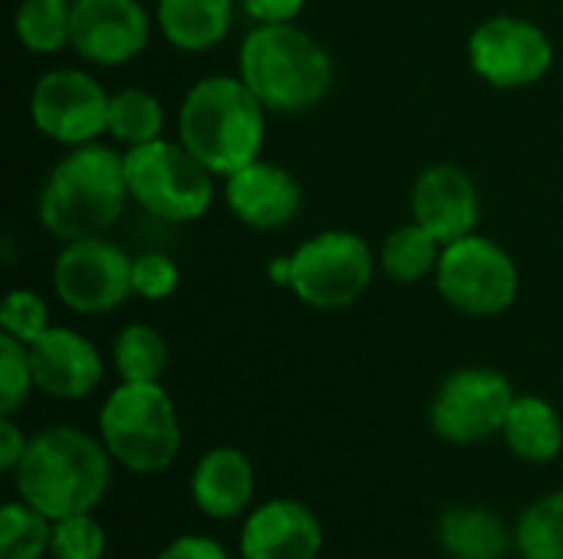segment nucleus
I'll list each match as a JSON object with an SVG mask.
<instances>
[{
	"mask_svg": "<svg viewBox=\"0 0 563 559\" xmlns=\"http://www.w3.org/2000/svg\"><path fill=\"white\" fill-rule=\"evenodd\" d=\"M439 297L472 320H492L515 306L521 290V273L515 257L485 234H465L445 244L435 267Z\"/></svg>",
	"mask_w": 563,
	"mask_h": 559,
	"instance_id": "obj_8",
	"label": "nucleus"
},
{
	"mask_svg": "<svg viewBox=\"0 0 563 559\" xmlns=\"http://www.w3.org/2000/svg\"><path fill=\"white\" fill-rule=\"evenodd\" d=\"M99 438L132 474H158L181 451V422L162 382H119L99 409Z\"/></svg>",
	"mask_w": 563,
	"mask_h": 559,
	"instance_id": "obj_5",
	"label": "nucleus"
},
{
	"mask_svg": "<svg viewBox=\"0 0 563 559\" xmlns=\"http://www.w3.org/2000/svg\"><path fill=\"white\" fill-rule=\"evenodd\" d=\"M152 16L142 0H73L69 49L92 66L119 69L145 53Z\"/></svg>",
	"mask_w": 563,
	"mask_h": 559,
	"instance_id": "obj_13",
	"label": "nucleus"
},
{
	"mask_svg": "<svg viewBox=\"0 0 563 559\" xmlns=\"http://www.w3.org/2000/svg\"><path fill=\"white\" fill-rule=\"evenodd\" d=\"M238 0H155L158 33L181 53L221 46L234 26Z\"/></svg>",
	"mask_w": 563,
	"mask_h": 559,
	"instance_id": "obj_19",
	"label": "nucleus"
},
{
	"mask_svg": "<svg viewBox=\"0 0 563 559\" xmlns=\"http://www.w3.org/2000/svg\"><path fill=\"white\" fill-rule=\"evenodd\" d=\"M238 76L274 115L320 105L336 79L330 49L297 23H254L238 46Z\"/></svg>",
	"mask_w": 563,
	"mask_h": 559,
	"instance_id": "obj_4",
	"label": "nucleus"
},
{
	"mask_svg": "<svg viewBox=\"0 0 563 559\" xmlns=\"http://www.w3.org/2000/svg\"><path fill=\"white\" fill-rule=\"evenodd\" d=\"M290 254H280V257H274L271 264H267V280L274 283V287H284V290H290Z\"/></svg>",
	"mask_w": 563,
	"mask_h": 559,
	"instance_id": "obj_35",
	"label": "nucleus"
},
{
	"mask_svg": "<svg viewBox=\"0 0 563 559\" xmlns=\"http://www.w3.org/2000/svg\"><path fill=\"white\" fill-rule=\"evenodd\" d=\"M33 389L36 382L26 346L0 333V415H16Z\"/></svg>",
	"mask_w": 563,
	"mask_h": 559,
	"instance_id": "obj_29",
	"label": "nucleus"
},
{
	"mask_svg": "<svg viewBox=\"0 0 563 559\" xmlns=\"http://www.w3.org/2000/svg\"><path fill=\"white\" fill-rule=\"evenodd\" d=\"M106 86L76 66L46 69L30 89V119L36 132L63 148L89 145L106 135L109 122Z\"/></svg>",
	"mask_w": 563,
	"mask_h": 559,
	"instance_id": "obj_12",
	"label": "nucleus"
},
{
	"mask_svg": "<svg viewBox=\"0 0 563 559\" xmlns=\"http://www.w3.org/2000/svg\"><path fill=\"white\" fill-rule=\"evenodd\" d=\"M468 66L495 89H528L554 69V40L528 16L498 13L472 30Z\"/></svg>",
	"mask_w": 563,
	"mask_h": 559,
	"instance_id": "obj_10",
	"label": "nucleus"
},
{
	"mask_svg": "<svg viewBox=\"0 0 563 559\" xmlns=\"http://www.w3.org/2000/svg\"><path fill=\"white\" fill-rule=\"evenodd\" d=\"M267 109L241 76L211 72L191 82L178 105V142L218 178L264 155Z\"/></svg>",
	"mask_w": 563,
	"mask_h": 559,
	"instance_id": "obj_2",
	"label": "nucleus"
},
{
	"mask_svg": "<svg viewBox=\"0 0 563 559\" xmlns=\"http://www.w3.org/2000/svg\"><path fill=\"white\" fill-rule=\"evenodd\" d=\"M33 382L43 395L59 402L86 399L102 382V353L89 336L69 326H49L40 339L26 346Z\"/></svg>",
	"mask_w": 563,
	"mask_h": 559,
	"instance_id": "obj_16",
	"label": "nucleus"
},
{
	"mask_svg": "<svg viewBox=\"0 0 563 559\" xmlns=\"http://www.w3.org/2000/svg\"><path fill=\"white\" fill-rule=\"evenodd\" d=\"M238 7L254 23H297L307 0H238Z\"/></svg>",
	"mask_w": 563,
	"mask_h": 559,
	"instance_id": "obj_33",
	"label": "nucleus"
},
{
	"mask_svg": "<svg viewBox=\"0 0 563 559\" xmlns=\"http://www.w3.org/2000/svg\"><path fill=\"white\" fill-rule=\"evenodd\" d=\"M439 544L452 559H501L511 547L501 517L475 504L452 507L439 517Z\"/></svg>",
	"mask_w": 563,
	"mask_h": 559,
	"instance_id": "obj_21",
	"label": "nucleus"
},
{
	"mask_svg": "<svg viewBox=\"0 0 563 559\" xmlns=\"http://www.w3.org/2000/svg\"><path fill=\"white\" fill-rule=\"evenodd\" d=\"M109 481L112 455L102 438H92L69 425L36 432L13 471L20 501H26L49 521L92 514V507L106 497Z\"/></svg>",
	"mask_w": 563,
	"mask_h": 559,
	"instance_id": "obj_3",
	"label": "nucleus"
},
{
	"mask_svg": "<svg viewBox=\"0 0 563 559\" xmlns=\"http://www.w3.org/2000/svg\"><path fill=\"white\" fill-rule=\"evenodd\" d=\"M112 366L119 382H162L168 369V339L152 323H129L112 339Z\"/></svg>",
	"mask_w": 563,
	"mask_h": 559,
	"instance_id": "obj_24",
	"label": "nucleus"
},
{
	"mask_svg": "<svg viewBox=\"0 0 563 559\" xmlns=\"http://www.w3.org/2000/svg\"><path fill=\"white\" fill-rule=\"evenodd\" d=\"M26 445H30V438L16 428L13 415H3V422H0V471L13 474L23 451H26Z\"/></svg>",
	"mask_w": 563,
	"mask_h": 559,
	"instance_id": "obj_34",
	"label": "nucleus"
},
{
	"mask_svg": "<svg viewBox=\"0 0 563 559\" xmlns=\"http://www.w3.org/2000/svg\"><path fill=\"white\" fill-rule=\"evenodd\" d=\"M73 3L69 0H20L13 10V36L36 56H53L69 46Z\"/></svg>",
	"mask_w": 563,
	"mask_h": 559,
	"instance_id": "obj_25",
	"label": "nucleus"
},
{
	"mask_svg": "<svg viewBox=\"0 0 563 559\" xmlns=\"http://www.w3.org/2000/svg\"><path fill=\"white\" fill-rule=\"evenodd\" d=\"M412 221L429 227L442 244H452L465 234L478 231L482 221V194L475 178L452 161H439L419 171L409 194Z\"/></svg>",
	"mask_w": 563,
	"mask_h": 559,
	"instance_id": "obj_15",
	"label": "nucleus"
},
{
	"mask_svg": "<svg viewBox=\"0 0 563 559\" xmlns=\"http://www.w3.org/2000/svg\"><path fill=\"white\" fill-rule=\"evenodd\" d=\"M69 3H73V0H69Z\"/></svg>",
	"mask_w": 563,
	"mask_h": 559,
	"instance_id": "obj_36",
	"label": "nucleus"
},
{
	"mask_svg": "<svg viewBox=\"0 0 563 559\" xmlns=\"http://www.w3.org/2000/svg\"><path fill=\"white\" fill-rule=\"evenodd\" d=\"M221 191L231 217L261 234L294 224L303 208L300 181L284 165L267 161L264 155L244 165L241 171L228 175Z\"/></svg>",
	"mask_w": 563,
	"mask_h": 559,
	"instance_id": "obj_14",
	"label": "nucleus"
},
{
	"mask_svg": "<svg viewBox=\"0 0 563 559\" xmlns=\"http://www.w3.org/2000/svg\"><path fill=\"white\" fill-rule=\"evenodd\" d=\"M129 198L145 214L168 224H195L214 204V178L178 138H155L125 148Z\"/></svg>",
	"mask_w": 563,
	"mask_h": 559,
	"instance_id": "obj_6",
	"label": "nucleus"
},
{
	"mask_svg": "<svg viewBox=\"0 0 563 559\" xmlns=\"http://www.w3.org/2000/svg\"><path fill=\"white\" fill-rule=\"evenodd\" d=\"M106 135L122 148H139L165 135V102L148 89H119L109 99Z\"/></svg>",
	"mask_w": 563,
	"mask_h": 559,
	"instance_id": "obj_23",
	"label": "nucleus"
},
{
	"mask_svg": "<svg viewBox=\"0 0 563 559\" xmlns=\"http://www.w3.org/2000/svg\"><path fill=\"white\" fill-rule=\"evenodd\" d=\"M508 448L531 465H544L554 461L563 448V422L558 409L541 399V395H518L505 428H501Z\"/></svg>",
	"mask_w": 563,
	"mask_h": 559,
	"instance_id": "obj_20",
	"label": "nucleus"
},
{
	"mask_svg": "<svg viewBox=\"0 0 563 559\" xmlns=\"http://www.w3.org/2000/svg\"><path fill=\"white\" fill-rule=\"evenodd\" d=\"M254 497V468L238 448H211L191 471V501L214 521H231L247 511Z\"/></svg>",
	"mask_w": 563,
	"mask_h": 559,
	"instance_id": "obj_18",
	"label": "nucleus"
},
{
	"mask_svg": "<svg viewBox=\"0 0 563 559\" xmlns=\"http://www.w3.org/2000/svg\"><path fill=\"white\" fill-rule=\"evenodd\" d=\"M125 152L102 142L66 148L36 194V217L56 241L102 237L129 204Z\"/></svg>",
	"mask_w": 563,
	"mask_h": 559,
	"instance_id": "obj_1",
	"label": "nucleus"
},
{
	"mask_svg": "<svg viewBox=\"0 0 563 559\" xmlns=\"http://www.w3.org/2000/svg\"><path fill=\"white\" fill-rule=\"evenodd\" d=\"M53 559H102L106 557V530L92 514H73L53 521Z\"/></svg>",
	"mask_w": 563,
	"mask_h": 559,
	"instance_id": "obj_30",
	"label": "nucleus"
},
{
	"mask_svg": "<svg viewBox=\"0 0 563 559\" xmlns=\"http://www.w3.org/2000/svg\"><path fill=\"white\" fill-rule=\"evenodd\" d=\"M155 559H231V557H228V550H224L218 540L201 537V534H185V537H175L172 544H165Z\"/></svg>",
	"mask_w": 563,
	"mask_h": 559,
	"instance_id": "obj_32",
	"label": "nucleus"
},
{
	"mask_svg": "<svg viewBox=\"0 0 563 559\" xmlns=\"http://www.w3.org/2000/svg\"><path fill=\"white\" fill-rule=\"evenodd\" d=\"M515 389L505 372L488 366H465L442 379L429 405V425L442 441L475 445L505 428L515 405Z\"/></svg>",
	"mask_w": 563,
	"mask_h": 559,
	"instance_id": "obj_11",
	"label": "nucleus"
},
{
	"mask_svg": "<svg viewBox=\"0 0 563 559\" xmlns=\"http://www.w3.org/2000/svg\"><path fill=\"white\" fill-rule=\"evenodd\" d=\"M515 544L525 559H563V488L518 517Z\"/></svg>",
	"mask_w": 563,
	"mask_h": 559,
	"instance_id": "obj_26",
	"label": "nucleus"
},
{
	"mask_svg": "<svg viewBox=\"0 0 563 559\" xmlns=\"http://www.w3.org/2000/svg\"><path fill=\"white\" fill-rule=\"evenodd\" d=\"M323 550L320 517L300 501H267L241 530V559H317Z\"/></svg>",
	"mask_w": 563,
	"mask_h": 559,
	"instance_id": "obj_17",
	"label": "nucleus"
},
{
	"mask_svg": "<svg viewBox=\"0 0 563 559\" xmlns=\"http://www.w3.org/2000/svg\"><path fill=\"white\" fill-rule=\"evenodd\" d=\"M290 293L320 313L346 310L369 293L379 257L356 231L330 227L307 237L290 254Z\"/></svg>",
	"mask_w": 563,
	"mask_h": 559,
	"instance_id": "obj_7",
	"label": "nucleus"
},
{
	"mask_svg": "<svg viewBox=\"0 0 563 559\" xmlns=\"http://www.w3.org/2000/svg\"><path fill=\"white\" fill-rule=\"evenodd\" d=\"M53 521L26 501H10L0 511V559H43L49 554Z\"/></svg>",
	"mask_w": 563,
	"mask_h": 559,
	"instance_id": "obj_27",
	"label": "nucleus"
},
{
	"mask_svg": "<svg viewBox=\"0 0 563 559\" xmlns=\"http://www.w3.org/2000/svg\"><path fill=\"white\" fill-rule=\"evenodd\" d=\"M56 300L76 316H102L119 310L132 293V257L102 237L66 241L49 270Z\"/></svg>",
	"mask_w": 563,
	"mask_h": 559,
	"instance_id": "obj_9",
	"label": "nucleus"
},
{
	"mask_svg": "<svg viewBox=\"0 0 563 559\" xmlns=\"http://www.w3.org/2000/svg\"><path fill=\"white\" fill-rule=\"evenodd\" d=\"M445 244L422 227L419 221L399 224L396 231L386 234L383 247H379V270L396 280V283H419L426 277H435V267L442 260Z\"/></svg>",
	"mask_w": 563,
	"mask_h": 559,
	"instance_id": "obj_22",
	"label": "nucleus"
},
{
	"mask_svg": "<svg viewBox=\"0 0 563 559\" xmlns=\"http://www.w3.org/2000/svg\"><path fill=\"white\" fill-rule=\"evenodd\" d=\"M49 303L26 287H16L3 297L0 306V333L20 339L23 346H30L33 339H40L49 329Z\"/></svg>",
	"mask_w": 563,
	"mask_h": 559,
	"instance_id": "obj_28",
	"label": "nucleus"
},
{
	"mask_svg": "<svg viewBox=\"0 0 563 559\" xmlns=\"http://www.w3.org/2000/svg\"><path fill=\"white\" fill-rule=\"evenodd\" d=\"M181 283L178 264L162 250H145L132 257V293L145 303H165Z\"/></svg>",
	"mask_w": 563,
	"mask_h": 559,
	"instance_id": "obj_31",
	"label": "nucleus"
}]
</instances>
